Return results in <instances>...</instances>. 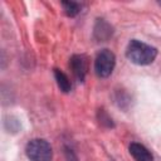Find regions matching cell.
Masks as SVG:
<instances>
[{
	"instance_id": "obj_1",
	"label": "cell",
	"mask_w": 161,
	"mask_h": 161,
	"mask_svg": "<svg viewBox=\"0 0 161 161\" xmlns=\"http://www.w3.org/2000/svg\"><path fill=\"white\" fill-rule=\"evenodd\" d=\"M157 55L156 48L142 43L137 39H132L126 49V57L137 65H147L151 64Z\"/></svg>"
},
{
	"instance_id": "obj_2",
	"label": "cell",
	"mask_w": 161,
	"mask_h": 161,
	"mask_svg": "<svg viewBox=\"0 0 161 161\" xmlns=\"http://www.w3.org/2000/svg\"><path fill=\"white\" fill-rule=\"evenodd\" d=\"M25 153L30 161H52V146L43 138H34L26 143Z\"/></svg>"
},
{
	"instance_id": "obj_3",
	"label": "cell",
	"mask_w": 161,
	"mask_h": 161,
	"mask_svg": "<svg viewBox=\"0 0 161 161\" xmlns=\"http://www.w3.org/2000/svg\"><path fill=\"white\" fill-rule=\"evenodd\" d=\"M116 57L109 49H102L94 59V72L101 78H107L113 72Z\"/></svg>"
},
{
	"instance_id": "obj_4",
	"label": "cell",
	"mask_w": 161,
	"mask_h": 161,
	"mask_svg": "<svg viewBox=\"0 0 161 161\" xmlns=\"http://www.w3.org/2000/svg\"><path fill=\"white\" fill-rule=\"evenodd\" d=\"M69 65H70V69L74 74V77L79 80V82H83L86 75H87V70H88V60L84 55H79V54H75L70 58V62H69Z\"/></svg>"
},
{
	"instance_id": "obj_5",
	"label": "cell",
	"mask_w": 161,
	"mask_h": 161,
	"mask_svg": "<svg viewBox=\"0 0 161 161\" xmlns=\"http://www.w3.org/2000/svg\"><path fill=\"white\" fill-rule=\"evenodd\" d=\"M113 34L112 26L103 19H98L94 25V38L98 42H106L108 40Z\"/></svg>"
},
{
	"instance_id": "obj_6",
	"label": "cell",
	"mask_w": 161,
	"mask_h": 161,
	"mask_svg": "<svg viewBox=\"0 0 161 161\" xmlns=\"http://www.w3.org/2000/svg\"><path fill=\"white\" fill-rule=\"evenodd\" d=\"M128 148H130V153L136 161H152L151 152L143 145L138 142H132Z\"/></svg>"
},
{
	"instance_id": "obj_7",
	"label": "cell",
	"mask_w": 161,
	"mask_h": 161,
	"mask_svg": "<svg viewBox=\"0 0 161 161\" xmlns=\"http://www.w3.org/2000/svg\"><path fill=\"white\" fill-rule=\"evenodd\" d=\"M54 77H55V80H57V84L59 87V89L64 93H68L70 89H72V84H70V80L69 78L59 69H54Z\"/></svg>"
},
{
	"instance_id": "obj_8",
	"label": "cell",
	"mask_w": 161,
	"mask_h": 161,
	"mask_svg": "<svg viewBox=\"0 0 161 161\" xmlns=\"http://www.w3.org/2000/svg\"><path fill=\"white\" fill-rule=\"evenodd\" d=\"M62 6H63V10H64L65 15L67 16H70V18L75 16L80 11V8H82L80 4L74 3V1H63L62 3Z\"/></svg>"
},
{
	"instance_id": "obj_9",
	"label": "cell",
	"mask_w": 161,
	"mask_h": 161,
	"mask_svg": "<svg viewBox=\"0 0 161 161\" xmlns=\"http://www.w3.org/2000/svg\"><path fill=\"white\" fill-rule=\"evenodd\" d=\"M98 119H99V123L101 125H103L106 127H113L112 118L108 117V114L103 109H99V112H98Z\"/></svg>"
},
{
	"instance_id": "obj_10",
	"label": "cell",
	"mask_w": 161,
	"mask_h": 161,
	"mask_svg": "<svg viewBox=\"0 0 161 161\" xmlns=\"http://www.w3.org/2000/svg\"><path fill=\"white\" fill-rule=\"evenodd\" d=\"M65 156H67V160L68 161H78L77 160V157H75V155L72 152V150H69V148H65Z\"/></svg>"
},
{
	"instance_id": "obj_11",
	"label": "cell",
	"mask_w": 161,
	"mask_h": 161,
	"mask_svg": "<svg viewBox=\"0 0 161 161\" xmlns=\"http://www.w3.org/2000/svg\"><path fill=\"white\" fill-rule=\"evenodd\" d=\"M158 5H160V6H161V1H158Z\"/></svg>"
}]
</instances>
